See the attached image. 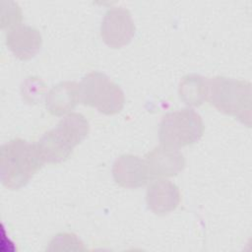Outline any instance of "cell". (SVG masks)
<instances>
[{
    "label": "cell",
    "instance_id": "obj_1",
    "mask_svg": "<svg viewBox=\"0 0 252 252\" xmlns=\"http://www.w3.org/2000/svg\"><path fill=\"white\" fill-rule=\"evenodd\" d=\"M89 122L77 112L63 117L57 126L46 133L35 144L41 160L47 163L64 161L89 133Z\"/></svg>",
    "mask_w": 252,
    "mask_h": 252
},
{
    "label": "cell",
    "instance_id": "obj_2",
    "mask_svg": "<svg viewBox=\"0 0 252 252\" xmlns=\"http://www.w3.org/2000/svg\"><path fill=\"white\" fill-rule=\"evenodd\" d=\"M1 182L12 190L25 186L43 164L35 144L17 138L1 147Z\"/></svg>",
    "mask_w": 252,
    "mask_h": 252
},
{
    "label": "cell",
    "instance_id": "obj_3",
    "mask_svg": "<svg viewBox=\"0 0 252 252\" xmlns=\"http://www.w3.org/2000/svg\"><path fill=\"white\" fill-rule=\"evenodd\" d=\"M207 100L219 111L231 115L248 127L251 124V85L224 77L207 81Z\"/></svg>",
    "mask_w": 252,
    "mask_h": 252
},
{
    "label": "cell",
    "instance_id": "obj_4",
    "mask_svg": "<svg viewBox=\"0 0 252 252\" xmlns=\"http://www.w3.org/2000/svg\"><path fill=\"white\" fill-rule=\"evenodd\" d=\"M80 102L95 107L103 114L119 112L124 105V94L118 85L97 71L87 74L79 84Z\"/></svg>",
    "mask_w": 252,
    "mask_h": 252
},
{
    "label": "cell",
    "instance_id": "obj_5",
    "mask_svg": "<svg viewBox=\"0 0 252 252\" xmlns=\"http://www.w3.org/2000/svg\"><path fill=\"white\" fill-rule=\"evenodd\" d=\"M201 116L192 108L166 113L159 124L158 138L161 145L180 148L198 142L203 136Z\"/></svg>",
    "mask_w": 252,
    "mask_h": 252
},
{
    "label": "cell",
    "instance_id": "obj_6",
    "mask_svg": "<svg viewBox=\"0 0 252 252\" xmlns=\"http://www.w3.org/2000/svg\"><path fill=\"white\" fill-rule=\"evenodd\" d=\"M135 33V25L130 12L123 7H112L104 15L100 35L103 41L112 48L128 44Z\"/></svg>",
    "mask_w": 252,
    "mask_h": 252
},
{
    "label": "cell",
    "instance_id": "obj_7",
    "mask_svg": "<svg viewBox=\"0 0 252 252\" xmlns=\"http://www.w3.org/2000/svg\"><path fill=\"white\" fill-rule=\"evenodd\" d=\"M145 162L150 177L173 176L180 172L185 165L182 153L172 147L160 145L148 153Z\"/></svg>",
    "mask_w": 252,
    "mask_h": 252
},
{
    "label": "cell",
    "instance_id": "obj_8",
    "mask_svg": "<svg viewBox=\"0 0 252 252\" xmlns=\"http://www.w3.org/2000/svg\"><path fill=\"white\" fill-rule=\"evenodd\" d=\"M42 43L40 32L28 25L13 26L6 33V44L12 53L21 60L34 57Z\"/></svg>",
    "mask_w": 252,
    "mask_h": 252
},
{
    "label": "cell",
    "instance_id": "obj_9",
    "mask_svg": "<svg viewBox=\"0 0 252 252\" xmlns=\"http://www.w3.org/2000/svg\"><path fill=\"white\" fill-rule=\"evenodd\" d=\"M112 175L117 184L127 188L141 187L150 179L145 160L133 155H123L116 158Z\"/></svg>",
    "mask_w": 252,
    "mask_h": 252
},
{
    "label": "cell",
    "instance_id": "obj_10",
    "mask_svg": "<svg viewBox=\"0 0 252 252\" xmlns=\"http://www.w3.org/2000/svg\"><path fill=\"white\" fill-rule=\"evenodd\" d=\"M148 208L156 215H165L177 208L180 203L178 187L169 180H157L147 190Z\"/></svg>",
    "mask_w": 252,
    "mask_h": 252
},
{
    "label": "cell",
    "instance_id": "obj_11",
    "mask_svg": "<svg viewBox=\"0 0 252 252\" xmlns=\"http://www.w3.org/2000/svg\"><path fill=\"white\" fill-rule=\"evenodd\" d=\"M45 101L46 109L53 115L69 113L80 101L79 84L70 81L59 83L46 94Z\"/></svg>",
    "mask_w": 252,
    "mask_h": 252
},
{
    "label": "cell",
    "instance_id": "obj_12",
    "mask_svg": "<svg viewBox=\"0 0 252 252\" xmlns=\"http://www.w3.org/2000/svg\"><path fill=\"white\" fill-rule=\"evenodd\" d=\"M207 81L208 78L200 75H187L179 85L180 98L188 105H201L207 99Z\"/></svg>",
    "mask_w": 252,
    "mask_h": 252
},
{
    "label": "cell",
    "instance_id": "obj_13",
    "mask_svg": "<svg viewBox=\"0 0 252 252\" xmlns=\"http://www.w3.org/2000/svg\"><path fill=\"white\" fill-rule=\"evenodd\" d=\"M46 87L44 83L36 77H29L23 82L21 92L23 98L29 103H37L40 102Z\"/></svg>",
    "mask_w": 252,
    "mask_h": 252
}]
</instances>
